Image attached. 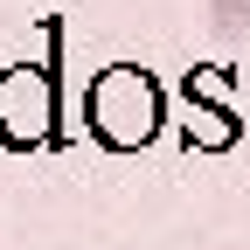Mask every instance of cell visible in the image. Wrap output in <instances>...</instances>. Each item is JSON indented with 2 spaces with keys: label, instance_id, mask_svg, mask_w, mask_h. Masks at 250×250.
Segmentation results:
<instances>
[{
  "label": "cell",
  "instance_id": "cell-1",
  "mask_svg": "<svg viewBox=\"0 0 250 250\" xmlns=\"http://www.w3.org/2000/svg\"><path fill=\"white\" fill-rule=\"evenodd\" d=\"M83 118H90V139L111 146V153H139L153 132H160V83L132 62H111V70L90 77L83 90Z\"/></svg>",
  "mask_w": 250,
  "mask_h": 250
},
{
  "label": "cell",
  "instance_id": "cell-2",
  "mask_svg": "<svg viewBox=\"0 0 250 250\" xmlns=\"http://www.w3.org/2000/svg\"><path fill=\"white\" fill-rule=\"evenodd\" d=\"M0 139L7 146H56V62H14L0 77Z\"/></svg>",
  "mask_w": 250,
  "mask_h": 250
}]
</instances>
